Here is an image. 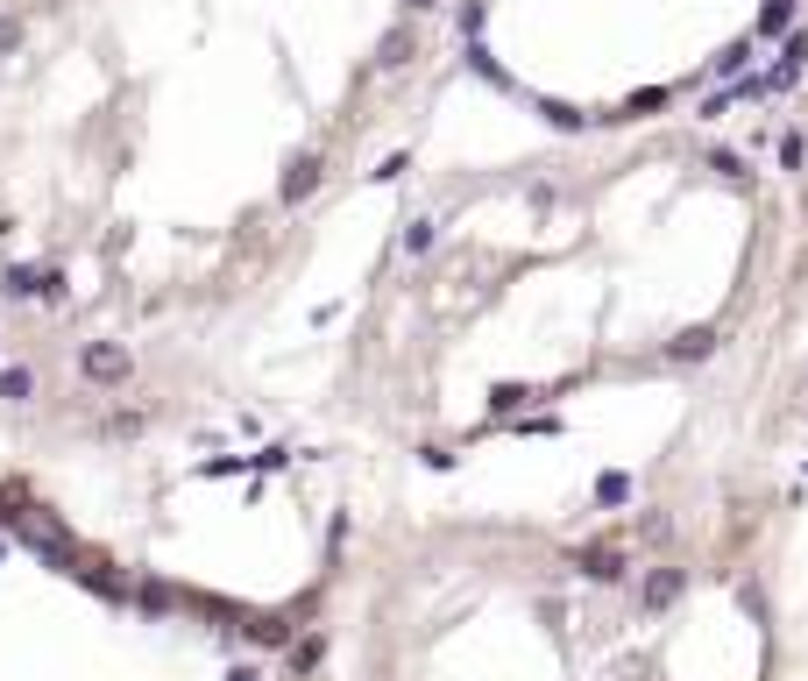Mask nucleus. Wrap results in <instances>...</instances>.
Segmentation results:
<instances>
[{
    "mask_svg": "<svg viewBox=\"0 0 808 681\" xmlns=\"http://www.w3.org/2000/svg\"><path fill=\"white\" fill-rule=\"evenodd\" d=\"M78 369H86L93 384H128V369H135V362H128V348H114V341H93L86 355H78Z\"/></svg>",
    "mask_w": 808,
    "mask_h": 681,
    "instance_id": "1",
    "label": "nucleus"
},
{
    "mask_svg": "<svg viewBox=\"0 0 808 681\" xmlns=\"http://www.w3.org/2000/svg\"><path fill=\"white\" fill-rule=\"evenodd\" d=\"M312 185H319V157H298V164L284 171V206H298V199H312Z\"/></svg>",
    "mask_w": 808,
    "mask_h": 681,
    "instance_id": "2",
    "label": "nucleus"
},
{
    "mask_svg": "<svg viewBox=\"0 0 808 681\" xmlns=\"http://www.w3.org/2000/svg\"><path fill=\"white\" fill-rule=\"evenodd\" d=\"M29 391H36V369H22V362H15V369H0V398H15V405H22Z\"/></svg>",
    "mask_w": 808,
    "mask_h": 681,
    "instance_id": "3",
    "label": "nucleus"
},
{
    "mask_svg": "<svg viewBox=\"0 0 808 681\" xmlns=\"http://www.w3.org/2000/svg\"><path fill=\"white\" fill-rule=\"evenodd\" d=\"M787 22H794V0H773V8L759 15V36H780Z\"/></svg>",
    "mask_w": 808,
    "mask_h": 681,
    "instance_id": "4",
    "label": "nucleus"
},
{
    "mask_svg": "<svg viewBox=\"0 0 808 681\" xmlns=\"http://www.w3.org/2000/svg\"><path fill=\"white\" fill-rule=\"evenodd\" d=\"M43 291V270H8V298H36Z\"/></svg>",
    "mask_w": 808,
    "mask_h": 681,
    "instance_id": "5",
    "label": "nucleus"
},
{
    "mask_svg": "<svg viewBox=\"0 0 808 681\" xmlns=\"http://www.w3.org/2000/svg\"><path fill=\"white\" fill-rule=\"evenodd\" d=\"M404 249L426 256V249H433V227H426V220H412V227H404Z\"/></svg>",
    "mask_w": 808,
    "mask_h": 681,
    "instance_id": "6",
    "label": "nucleus"
},
{
    "mask_svg": "<svg viewBox=\"0 0 808 681\" xmlns=\"http://www.w3.org/2000/svg\"><path fill=\"white\" fill-rule=\"evenodd\" d=\"M8 43H22V22H0V50H8Z\"/></svg>",
    "mask_w": 808,
    "mask_h": 681,
    "instance_id": "7",
    "label": "nucleus"
},
{
    "mask_svg": "<svg viewBox=\"0 0 808 681\" xmlns=\"http://www.w3.org/2000/svg\"><path fill=\"white\" fill-rule=\"evenodd\" d=\"M412 8H440V0H412Z\"/></svg>",
    "mask_w": 808,
    "mask_h": 681,
    "instance_id": "8",
    "label": "nucleus"
}]
</instances>
